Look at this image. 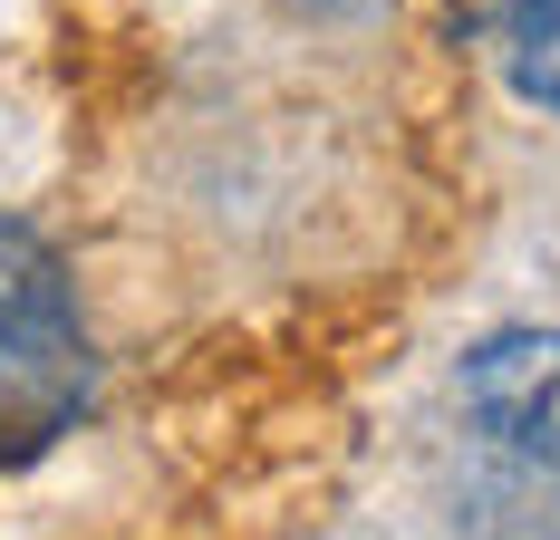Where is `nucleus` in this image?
I'll list each match as a JSON object with an SVG mask.
<instances>
[{
    "label": "nucleus",
    "instance_id": "1",
    "mask_svg": "<svg viewBox=\"0 0 560 540\" xmlns=\"http://www.w3.org/2000/svg\"><path fill=\"white\" fill-rule=\"evenodd\" d=\"M454 406L503 463L560 473V328H503L454 367Z\"/></svg>",
    "mask_w": 560,
    "mask_h": 540
},
{
    "label": "nucleus",
    "instance_id": "2",
    "mask_svg": "<svg viewBox=\"0 0 560 540\" xmlns=\"http://www.w3.org/2000/svg\"><path fill=\"white\" fill-rule=\"evenodd\" d=\"M88 396H97V357L78 338V309L0 319V463H39L88 415Z\"/></svg>",
    "mask_w": 560,
    "mask_h": 540
},
{
    "label": "nucleus",
    "instance_id": "3",
    "mask_svg": "<svg viewBox=\"0 0 560 540\" xmlns=\"http://www.w3.org/2000/svg\"><path fill=\"white\" fill-rule=\"evenodd\" d=\"M493 39H503L512 97H522V107H541V116H560V0H512Z\"/></svg>",
    "mask_w": 560,
    "mask_h": 540
},
{
    "label": "nucleus",
    "instance_id": "4",
    "mask_svg": "<svg viewBox=\"0 0 560 540\" xmlns=\"http://www.w3.org/2000/svg\"><path fill=\"white\" fill-rule=\"evenodd\" d=\"M68 309V270L30 222H0V319H49Z\"/></svg>",
    "mask_w": 560,
    "mask_h": 540
},
{
    "label": "nucleus",
    "instance_id": "5",
    "mask_svg": "<svg viewBox=\"0 0 560 540\" xmlns=\"http://www.w3.org/2000/svg\"><path fill=\"white\" fill-rule=\"evenodd\" d=\"M454 10H464V30H474V39H493V30H503V10H512V0H454Z\"/></svg>",
    "mask_w": 560,
    "mask_h": 540
}]
</instances>
